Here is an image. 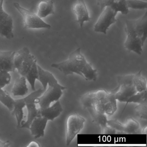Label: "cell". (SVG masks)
I'll return each instance as SVG.
<instances>
[{"mask_svg":"<svg viewBox=\"0 0 147 147\" xmlns=\"http://www.w3.org/2000/svg\"><path fill=\"white\" fill-rule=\"evenodd\" d=\"M145 101H147V90L141 92H137L136 93L131 96L128 100L126 103L124 110L126 105L129 103H134L139 104Z\"/></svg>","mask_w":147,"mask_h":147,"instance_id":"4316f807","label":"cell"},{"mask_svg":"<svg viewBox=\"0 0 147 147\" xmlns=\"http://www.w3.org/2000/svg\"><path fill=\"white\" fill-rule=\"evenodd\" d=\"M80 100L84 108L92 107L107 115H113L117 110V100L113 90L109 92L99 89L88 92L82 95Z\"/></svg>","mask_w":147,"mask_h":147,"instance_id":"7a4b0ae2","label":"cell"},{"mask_svg":"<svg viewBox=\"0 0 147 147\" xmlns=\"http://www.w3.org/2000/svg\"><path fill=\"white\" fill-rule=\"evenodd\" d=\"M147 126H145L144 128L143 129L142 131V133L143 134H147Z\"/></svg>","mask_w":147,"mask_h":147,"instance_id":"8d00e7d4","label":"cell"},{"mask_svg":"<svg viewBox=\"0 0 147 147\" xmlns=\"http://www.w3.org/2000/svg\"><path fill=\"white\" fill-rule=\"evenodd\" d=\"M37 60L33 55L31 54L29 48L23 47L15 53L14 64L15 69L21 76L25 77L31 69Z\"/></svg>","mask_w":147,"mask_h":147,"instance_id":"3957f363","label":"cell"},{"mask_svg":"<svg viewBox=\"0 0 147 147\" xmlns=\"http://www.w3.org/2000/svg\"><path fill=\"white\" fill-rule=\"evenodd\" d=\"M128 8L137 10H144L147 8L146 1L141 0H126Z\"/></svg>","mask_w":147,"mask_h":147,"instance_id":"f1b7e54d","label":"cell"},{"mask_svg":"<svg viewBox=\"0 0 147 147\" xmlns=\"http://www.w3.org/2000/svg\"><path fill=\"white\" fill-rule=\"evenodd\" d=\"M10 143L9 141L2 142L0 140V147H7L10 146Z\"/></svg>","mask_w":147,"mask_h":147,"instance_id":"836d02e7","label":"cell"},{"mask_svg":"<svg viewBox=\"0 0 147 147\" xmlns=\"http://www.w3.org/2000/svg\"><path fill=\"white\" fill-rule=\"evenodd\" d=\"M133 27L135 31L144 43L147 37V12L136 20H132Z\"/></svg>","mask_w":147,"mask_h":147,"instance_id":"2e32d148","label":"cell"},{"mask_svg":"<svg viewBox=\"0 0 147 147\" xmlns=\"http://www.w3.org/2000/svg\"><path fill=\"white\" fill-rule=\"evenodd\" d=\"M131 82L137 92L145 91L147 89V82L145 78L142 75L141 70L137 74H132Z\"/></svg>","mask_w":147,"mask_h":147,"instance_id":"7402d4cb","label":"cell"},{"mask_svg":"<svg viewBox=\"0 0 147 147\" xmlns=\"http://www.w3.org/2000/svg\"><path fill=\"white\" fill-rule=\"evenodd\" d=\"M140 128L139 123L133 118L127 119L126 123L124 124V133L134 134L137 132Z\"/></svg>","mask_w":147,"mask_h":147,"instance_id":"cb8c5ba5","label":"cell"},{"mask_svg":"<svg viewBox=\"0 0 147 147\" xmlns=\"http://www.w3.org/2000/svg\"><path fill=\"white\" fill-rule=\"evenodd\" d=\"M4 0H0V13L2 11L3 9V5L4 3Z\"/></svg>","mask_w":147,"mask_h":147,"instance_id":"d590c367","label":"cell"},{"mask_svg":"<svg viewBox=\"0 0 147 147\" xmlns=\"http://www.w3.org/2000/svg\"><path fill=\"white\" fill-rule=\"evenodd\" d=\"M85 108L89 113L93 122L99 125L101 128V130L107 126V121L108 120L106 113L99 111L92 107H87Z\"/></svg>","mask_w":147,"mask_h":147,"instance_id":"e0dca14e","label":"cell"},{"mask_svg":"<svg viewBox=\"0 0 147 147\" xmlns=\"http://www.w3.org/2000/svg\"><path fill=\"white\" fill-rule=\"evenodd\" d=\"M38 115L46 118L48 120L53 121L59 117L62 112L63 109L59 100L55 101V104L45 109L38 108Z\"/></svg>","mask_w":147,"mask_h":147,"instance_id":"9a60e30c","label":"cell"},{"mask_svg":"<svg viewBox=\"0 0 147 147\" xmlns=\"http://www.w3.org/2000/svg\"><path fill=\"white\" fill-rule=\"evenodd\" d=\"M73 11L77 18V23L82 28L84 23L91 20L84 0H77L73 6Z\"/></svg>","mask_w":147,"mask_h":147,"instance_id":"7c38bea8","label":"cell"},{"mask_svg":"<svg viewBox=\"0 0 147 147\" xmlns=\"http://www.w3.org/2000/svg\"><path fill=\"white\" fill-rule=\"evenodd\" d=\"M55 13L54 4L52 0H43L39 2L37 7V15L41 18Z\"/></svg>","mask_w":147,"mask_h":147,"instance_id":"ac0fdd59","label":"cell"},{"mask_svg":"<svg viewBox=\"0 0 147 147\" xmlns=\"http://www.w3.org/2000/svg\"><path fill=\"white\" fill-rule=\"evenodd\" d=\"M107 125L119 132L124 133V124L117 119H111L107 120Z\"/></svg>","mask_w":147,"mask_h":147,"instance_id":"4dcf8cb0","label":"cell"},{"mask_svg":"<svg viewBox=\"0 0 147 147\" xmlns=\"http://www.w3.org/2000/svg\"><path fill=\"white\" fill-rule=\"evenodd\" d=\"M40 145L38 143L34 141L31 142L27 147H40Z\"/></svg>","mask_w":147,"mask_h":147,"instance_id":"e575fe53","label":"cell"},{"mask_svg":"<svg viewBox=\"0 0 147 147\" xmlns=\"http://www.w3.org/2000/svg\"><path fill=\"white\" fill-rule=\"evenodd\" d=\"M135 111L138 117L144 120L147 119V101L138 104L135 107Z\"/></svg>","mask_w":147,"mask_h":147,"instance_id":"83f0119b","label":"cell"},{"mask_svg":"<svg viewBox=\"0 0 147 147\" xmlns=\"http://www.w3.org/2000/svg\"><path fill=\"white\" fill-rule=\"evenodd\" d=\"M125 31L127 37L124 45L125 48L129 51L141 55L144 43L135 31L132 20H127L125 21Z\"/></svg>","mask_w":147,"mask_h":147,"instance_id":"8992f818","label":"cell"},{"mask_svg":"<svg viewBox=\"0 0 147 147\" xmlns=\"http://www.w3.org/2000/svg\"><path fill=\"white\" fill-rule=\"evenodd\" d=\"M102 132L103 134H114L117 132L116 131L107 125L105 129L102 130Z\"/></svg>","mask_w":147,"mask_h":147,"instance_id":"d6a6232c","label":"cell"},{"mask_svg":"<svg viewBox=\"0 0 147 147\" xmlns=\"http://www.w3.org/2000/svg\"><path fill=\"white\" fill-rule=\"evenodd\" d=\"M117 13L110 7H105L94 25V31L106 34L111 26L117 22L116 16Z\"/></svg>","mask_w":147,"mask_h":147,"instance_id":"9c48e42d","label":"cell"},{"mask_svg":"<svg viewBox=\"0 0 147 147\" xmlns=\"http://www.w3.org/2000/svg\"><path fill=\"white\" fill-rule=\"evenodd\" d=\"M13 29L12 18L5 10H2L0 13V36L9 40L13 39L14 37Z\"/></svg>","mask_w":147,"mask_h":147,"instance_id":"30bf717a","label":"cell"},{"mask_svg":"<svg viewBox=\"0 0 147 147\" xmlns=\"http://www.w3.org/2000/svg\"><path fill=\"white\" fill-rule=\"evenodd\" d=\"M15 53V51H0V71L5 70L13 72L16 70L14 64Z\"/></svg>","mask_w":147,"mask_h":147,"instance_id":"5bb4252c","label":"cell"},{"mask_svg":"<svg viewBox=\"0 0 147 147\" xmlns=\"http://www.w3.org/2000/svg\"><path fill=\"white\" fill-rule=\"evenodd\" d=\"M51 67L59 70L65 76L75 74L88 81H94L97 78V70L92 67L78 48L69 55L67 60L52 63Z\"/></svg>","mask_w":147,"mask_h":147,"instance_id":"6da1fadb","label":"cell"},{"mask_svg":"<svg viewBox=\"0 0 147 147\" xmlns=\"http://www.w3.org/2000/svg\"><path fill=\"white\" fill-rule=\"evenodd\" d=\"M44 92L43 88H40L37 90L34 91L30 94L24 98L25 101L26 107L27 109L28 114L26 121H23L20 128H25L29 129L30 125L33 119L38 117V108L36 106V100L37 98L41 96Z\"/></svg>","mask_w":147,"mask_h":147,"instance_id":"52a82bcc","label":"cell"},{"mask_svg":"<svg viewBox=\"0 0 147 147\" xmlns=\"http://www.w3.org/2000/svg\"><path fill=\"white\" fill-rule=\"evenodd\" d=\"M13 6L22 15L24 27L27 29H50L51 26L45 22L38 15L22 7L19 3L14 2Z\"/></svg>","mask_w":147,"mask_h":147,"instance_id":"5b68a950","label":"cell"},{"mask_svg":"<svg viewBox=\"0 0 147 147\" xmlns=\"http://www.w3.org/2000/svg\"><path fill=\"white\" fill-rule=\"evenodd\" d=\"M26 81V78L22 76L16 79L11 91L14 96H23L28 93L29 88Z\"/></svg>","mask_w":147,"mask_h":147,"instance_id":"d6986e66","label":"cell"},{"mask_svg":"<svg viewBox=\"0 0 147 147\" xmlns=\"http://www.w3.org/2000/svg\"><path fill=\"white\" fill-rule=\"evenodd\" d=\"M113 91L117 100L125 103L131 96L137 92L136 87L132 83L118 85Z\"/></svg>","mask_w":147,"mask_h":147,"instance_id":"8fae6325","label":"cell"},{"mask_svg":"<svg viewBox=\"0 0 147 147\" xmlns=\"http://www.w3.org/2000/svg\"><path fill=\"white\" fill-rule=\"evenodd\" d=\"M48 121L46 118L42 116L37 117L33 119L29 129L32 136H33L35 139L44 136L45 131Z\"/></svg>","mask_w":147,"mask_h":147,"instance_id":"4fadbf2b","label":"cell"},{"mask_svg":"<svg viewBox=\"0 0 147 147\" xmlns=\"http://www.w3.org/2000/svg\"><path fill=\"white\" fill-rule=\"evenodd\" d=\"M115 0H97V4L100 7L101 10L107 7H111Z\"/></svg>","mask_w":147,"mask_h":147,"instance_id":"1f68e13d","label":"cell"},{"mask_svg":"<svg viewBox=\"0 0 147 147\" xmlns=\"http://www.w3.org/2000/svg\"><path fill=\"white\" fill-rule=\"evenodd\" d=\"M38 80L42 85V88L45 92L47 89L48 84L49 83L55 82L57 80L51 73L43 69L38 65Z\"/></svg>","mask_w":147,"mask_h":147,"instance_id":"44dd1931","label":"cell"},{"mask_svg":"<svg viewBox=\"0 0 147 147\" xmlns=\"http://www.w3.org/2000/svg\"><path fill=\"white\" fill-rule=\"evenodd\" d=\"M48 86V88L43 94L36 100V104H38L42 109L49 107L52 102L59 100L62 95V91L66 89L58 82L49 83Z\"/></svg>","mask_w":147,"mask_h":147,"instance_id":"277c9868","label":"cell"},{"mask_svg":"<svg viewBox=\"0 0 147 147\" xmlns=\"http://www.w3.org/2000/svg\"><path fill=\"white\" fill-rule=\"evenodd\" d=\"M0 102L12 112L13 109L15 99H13L7 92L0 88Z\"/></svg>","mask_w":147,"mask_h":147,"instance_id":"603a6c76","label":"cell"},{"mask_svg":"<svg viewBox=\"0 0 147 147\" xmlns=\"http://www.w3.org/2000/svg\"><path fill=\"white\" fill-rule=\"evenodd\" d=\"M26 107L24 98L15 99L12 114L15 115L17 120V125L19 128L21 125L24 117V108Z\"/></svg>","mask_w":147,"mask_h":147,"instance_id":"ffe728a7","label":"cell"},{"mask_svg":"<svg viewBox=\"0 0 147 147\" xmlns=\"http://www.w3.org/2000/svg\"><path fill=\"white\" fill-rule=\"evenodd\" d=\"M26 78L30 83L32 89L35 91V83L36 80H38V71L37 62L33 64L31 69L26 76Z\"/></svg>","mask_w":147,"mask_h":147,"instance_id":"d4e9b609","label":"cell"},{"mask_svg":"<svg viewBox=\"0 0 147 147\" xmlns=\"http://www.w3.org/2000/svg\"><path fill=\"white\" fill-rule=\"evenodd\" d=\"M9 73L5 70L0 71V88H3L11 82V76Z\"/></svg>","mask_w":147,"mask_h":147,"instance_id":"f546056e","label":"cell"},{"mask_svg":"<svg viewBox=\"0 0 147 147\" xmlns=\"http://www.w3.org/2000/svg\"><path fill=\"white\" fill-rule=\"evenodd\" d=\"M110 7L116 11L117 13H121L123 15H127L129 12L126 0H115L113 4Z\"/></svg>","mask_w":147,"mask_h":147,"instance_id":"484cf974","label":"cell"},{"mask_svg":"<svg viewBox=\"0 0 147 147\" xmlns=\"http://www.w3.org/2000/svg\"><path fill=\"white\" fill-rule=\"evenodd\" d=\"M86 119L76 113L70 114L66 120V144L69 146L84 127Z\"/></svg>","mask_w":147,"mask_h":147,"instance_id":"ba28073f","label":"cell"}]
</instances>
